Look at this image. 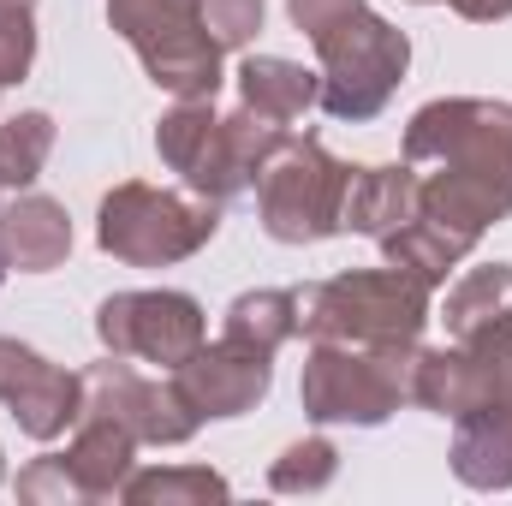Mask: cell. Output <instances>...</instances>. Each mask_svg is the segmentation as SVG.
I'll return each mask as SVG.
<instances>
[{
  "label": "cell",
  "instance_id": "32",
  "mask_svg": "<svg viewBox=\"0 0 512 506\" xmlns=\"http://www.w3.org/2000/svg\"><path fill=\"white\" fill-rule=\"evenodd\" d=\"M6 274H12V262H6V251H0V286H6Z\"/></svg>",
  "mask_w": 512,
  "mask_h": 506
},
{
  "label": "cell",
  "instance_id": "21",
  "mask_svg": "<svg viewBox=\"0 0 512 506\" xmlns=\"http://www.w3.org/2000/svg\"><path fill=\"white\" fill-rule=\"evenodd\" d=\"M233 483L209 465H155V471H131L120 501L126 506H209L227 501Z\"/></svg>",
  "mask_w": 512,
  "mask_h": 506
},
{
  "label": "cell",
  "instance_id": "3",
  "mask_svg": "<svg viewBox=\"0 0 512 506\" xmlns=\"http://www.w3.org/2000/svg\"><path fill=\"white\" fill-rule=\"evenodd\" d=\"M429 286L399 268H346L298 286V334L340 346H417L429 328Z\"/></svg>",
  "mask_w": 512,
  "mask_h": 506
},
{
  "label": "cell",
  "instance_id": "8",
  "mask_svg": "<svg viewBox=\"0 0 512 506\" xmlns=\"http://www.w3.org/2000/svg\"><path fill=\"white\" fill-rule=\"evenodd\" d=\"M108 24L131 42L155 90L173 102H215L227 48L215 42L203 0H108Z\"/></svg>",
  "mask_w": 512,
  "mask_h": 506
},
{
  "label": "cell",
  "instance_id": "11",
  "mask_svg": "<svg viewBox=\"0 0 512 506\" xmlns=\"http://www.w3.org/2000/svg\"><path fill=\"white\" fill-rule=\"evenodd\" d=\"M167 381L179 387V399L203 423H227V417H245L268 399L274 358L251 352V346H233V340H203L179 370H167Z\"/></svg>",
  "mask_w": 512,
  "mask_h": 506
},
{
  "label": "cell",
  "instance_id": "4",
  "mask_svg": "<svg viewBox=\"0 0 512 506\" xmlns=\"http://www.w3.org/2000/svg\"><path fill=\"white\" fill-rule=\"evenodd\" d=\"M310 48H316V78H322L316 108L328 120H340V126L382 120L393 90L411 72V36L399 24H387L382 12H370V6L328 24Z\"/></svg>",
  "mask_w": 512,
  "mask_h": 506
},
{
  "label": "cell",
  "instance_id": "27",
  "mask_svg": "<svg viewBox=\"0 0 512 506\" xmlns=\"http://www.w3.org/2000/svg\"><path fill=\"white\" fill-rule=\"evenodd\" d=\"M262 12H268V0H203V18L221 48H251L262 30Z\"/></svg>",
  "mask_w": 512,
  "mask_h": 506
},
{
  "label": "cell",
  "instance_id": "25",
  "mask_svg": "<svg viewBox=\"0 0 512 506\" xmlns=\"http://www.w3.org/2000/svg\"><path fill=\"white\" fill-rule=\"evenodd\" d=\"M18 501L24 506H84V495H78L66 459L60 453H42V459H30L18 471Z\"/></svg>",
  "mask_w": 512,
  "mask_h": 506
},
{
  "label": "cell",
  "instance_id": "22",
  "mask_svg": "<svg viewBox=\"0 0 512 506\" xmlns=\"http://www.w3.org/2000/svg\"><path fill=\"white\" fill-rule=\"evenodd\" d=\"M54 155V114L24 108L0 120V191H30Z\"/></svg>",
  "mask_w": 512,
  "mask_h": 506
},
{
  "label": "cell",
  "instance_id": "33",
  "mask_svg": "<svg viewBox=\"0 0 512 506\" xmlns=\"http://www.w3.org/2000/svg\"><path fill=\"white\" fill-rule=\"evenodd\" d=\"M0 483H6V453H0Z\"/></svg>",
  "mask_w": 512,
  "mask_h": 506
},
{
  "label": "cell",
  "instance_id": "14",
  "mask_svg": "<svg viewBox=\"0 0 512 506\" xmlns=\"http://www.w3.org/2000/svg\"><path fill=\"white\" fill-rule=\"evenodd\" d=\"M411 215H417V167H411V161L352 167V179H346V203H340V233L387 239V233L405 227Z\"/></svg>",
  "mask_w": 512,
  "mask_h": 506
},
{
  "label": "cell",
  "instance_id": "2",
  "mask_svg": "<svg viewBox=\"0 0 512 506\" xmlns=\"http://www.w3.org/2000/svg\"><path fill=\"white\" fill-rule=\"evenodd\" d=\"M286 131V120H268L245 102L233 114H215V102H173L155 120V155L167 173H179L185 191L215 197L227 209L256 185L262 161L286 143Z\"/></svg>",
  "mask_w": 512,
  "mask_h": 506
},
{
  "label": "cell",
  "instance_id": "20",
  "mask_svg": "<svg viewBox=\"0 0 512 506\" xmlns=\"http://www.w3.org/2000/svg\"><path fill=\"white\" fill-rule=\"evenodd\" d=\"M382 245V262L387 268H399V274H411V280H423L429 292L435 286H447V274L465 262V245L453 239V233H441L435 221H423V215H411L405 227H393L387 239H376Z\"/></svg>",
  "mask_w": 512,
  "mask_h": 506
},
{
  "label": "cell",
  "instance_id": "10",
  "mask_svg": "<svg viewBox=\"0 0 512 506\" xmlns=\"http://www.w3.org/2000/svg\"><path fill=\"white\" fill-rule=\"evenodd\" d=\"M84 411L114 417L126 435H137V447H185L203 417L179 399L173 381H155L143 370H131V358H102L84 370Z\"/></svg>",
  "mask_w": 512,
  "mask_h": 506
},
{
  "label": "cell",
  "instance_id": "23",
  "mask_svg": "<svg viewBox=\"0 0 512 506\" xmlns=\"http://www.w3.org/2000/svg\"><path fill=\"white\" fill-rule=\"evenodd\" d=\"M334 477H340V447L328 435H304L268 465V489L274 495H322Z\"/></svg>",
  "mask_w": 512,
  "mask_h": 506
},
{
  "label": "cell",
  "instance_id": "19",
  "mask_svg": "<svg viewBox=\"0 0 512 506\" xmlns=\"http://www.w3.org/2000/svg\"><path fill=\"white\" fill-rule=\"evenodd\" d=\"M512 316V262H483V268H465L453 286H447V304H441V322H447V340H465L489 322Z\"/></svg>",
  "mask_w": 512,
  "mask_h": 506
},
{
  "label": "cell",
  "instance_id": "16",
  "mask_svg": "<svg viewBox=\"0 0 512 506\" xmlns=\"http://www.w3.org/2000/svg\"><path fill=\"white\" fill-rule=\"evenodd\" d=\"M316 90H322V78L286 54H245V66H239V102L268 120H286V126L316 108Z\"/></svg>",
  "mask_w": 512,
  "mask_h": 506
},
{
  "label": "cell",
  "instance_id": "13",
  "mask_svg": "<svg viewBox=\"0 0 512 506\" xmlns=\"http://www.w3.org/2000/svg\"><path fill=\"white\" fill-rule=\"evenodd\" d=\"M0 251L18 274H48L72 256V215L42 191H18L0 209Z\"/></svg>",
  "mask_w": 512,
  "mask_h": 506
},
{
  "label": "cell",
  "instance_id": "7",
  "mask_svg": "<svg viewBox=\"0 0 512 506\" xmlns=\"http://www.w3.org/2000/svg\"><path fill=\"white\" fill-rule=\"evenodd\" d=\"M352 161H340L322 137L286 131V143L262 161L256 173V221L274 245H322L340 233V203H346Z\"/></svg>",
  "mask_w": 512,
  "mask_h": 506
},
{
  "label": "cell",
  "instance_id": "18",
  "mask_svg": "<svg viewBox=\"0 0 512 506\" xmlns=\"http://www.w3.org/2000/svg\"><path fill=\"white\" fill-rule=\"evenodd\" d=\"M12 423L30 435V441H60L66 429H78L84 417V376L60 370V364H42V376L30 381L12 405Z\"/></svg>",
  "mask_w": 512,
  "mask_h": 506
},
{
  "label": "cell",
  "instance_id": "9",
  "mask_svg": "<svg viewBox=\"0 0 512 506\" xmlns=\"http://www.w3.org/2000/svg\"><path fill=\"white\" fill-rule=\"evenodd\" d=\"M96 340L114 358L179 370L209 340V316H203V304L191 292H173V286L114 292V298L96 304Z\"/></svg>",
  "mask_w": 512,
  "mask_h": 506
},
{
  "label": "cell",
  "instance_id": "31",
  "mask_svg": "<svg viewBox=\"0 0 512 506\" xmlns=\"http://www.w3.org/2000/svg\"><path fill=\"white\" fill-rule=\"evenodd\" d=\"M0 12H36V0H0Z\"/></svg>",
  "mask_w": 512,
  "mask_h": 506
},
{
  "label": "cell",
  "instance_id": "5",
  "mask_svg": "<svg viewBox=\"0 0 512 506\" xmlns=\"http://www.w3.org/2000/svg\"><path fill=\"white\" fill-rule=\"evenodd\" d=\"M221 233V203L197 191H167L149 179H120L96 209V245L126 268H173Z\"/></svg>",
  "mask_w": 512,
  "mask_h": 506
},
{
  "label": "cell",
  "instance_id": "12",
  "mask_svg": "<svg viewBox=\"0 0 512 506\" xmlns=\"http://www.w3.org/2000/svg\"><path fill=\"white\" fill-rule=\"evenodd\" d=\"M453 477L477 495L512 489V393L465 411L453 423Z\"/></svg>",
  "mask_w": 512,
  "mask_h": 506
},
{
  "label": "cell",
  "instance_id": "1",
  "mask_svg": "<svg viewBox=\"0 0 512 506\" xmlns=\"http://www.w3.org/2000/svg\"><path fill=\"white\" fill-rule=\"evenodd\" d=\"M405 161L429 167L417 173V215L477 251V239L512 215V102H423L405 126Z\"/></svg>",
  "mask_w": 512,
  "mask_h": 506
},
{
  "label": "cell",
  "instance_id": "30",
  "mask_svg": "<svg viewBox=\"0 0 512 506\" xmlns=\"http://www.w3.org/2000/svg\"><path fill=\"white\" fill-rule=\"evenodd\" d=\"M459 18H471V24H501L512 18V0H447Z\"/></svg>",
  "mask_w": 512,
  "mask_h": 506
},
{
  "label": "cell",
  "instance_id": "26",
  "mask_svg": "<svg viewBox=\"0 0 512 506\" xmlns=\"http://www.w3.org/2000/svg\"><path fill=\"white\" fill-rule=\"evenodd\" d=\"M36 66V18L30 12H0V90L24 84Z\"/></svg>",
  "mask_w": 512,
  "mask_h": 506
},
{
  "label": "cell",
  "instance_id": "17",
  "mask_svg": "<svg viewBox=\"0 0 512 506\" xmlns=\"http://www.w3.org/2000/svg\"><path fill=\"white\" fill-rule=\"evenodd\" d=\"M221 340L251 346V352H280L286 340H298V286H256L239 292L221 316Z\"/></svg>",
  "mask_w": 512,
  "mask_h": 506
},
{
  "label": "cell",
  "instance_id": "6",
  "mask_svg": "<svg viewBox=\"0 0 512 506\" xmlns=\"http://www.w3.org/2000/svg\"><path fill=\"white\" fill-rule=\"evenodd\" d=\"M423 346V340H417ZM417 346H340V340H310L298 405L310 423L334 429H382L399 405H411V364Z\"/></svg>",
  "mask_w": 512,
  "mask_h": 506
},
{
  "label": "cell",
  "instance_id": "29",
  "mask_svg": "<svg viewBox=\"0 0 512 506\" xmlns=\"http://www.w3.org/2000/svg\"><path fill=\"white\" fill-rule=\"evenodd\" d=\"M358 6H370V0H286V18H292V24H298V30H304L310 42H316V36H322L328 24L352 18Z\"/></svg>",
  "mask_w": 512,
  "mask_h": 506
},
{
  "label": "cell",
  "instance_id": "15",
  "mask_svg": "<svg viewBox=\"0 0 512 506\" xmlns=\"http://www.w3.org/2000/svg\"><path fill=\"white\" fill-rule=\"evenodd\" d=\"M60 459H66V471H72V483H78L84 501H120L126 477L137 471V435H126L114 417L84 411Z\"/></svg>",
  "mask_w": 512,
  "mask_h": 506
},
{
  "label": "cell",
  "instance_id": "28",
  "mask_svg": "<svg viewBox=\"0 0 512 506\" xmlns=\"http://www.w3.org/2000/svg\"><path fill=\"white\" fill-rule=\"evenodd\" d=\"M42 364H48V358H42L36 346H24V340H6V334H0V405H12L30 381L42 376Z\"/></svg>",
  "mask_w": 512,
  "mask_h": 506
},
{
  "label": "cell",
  "instance_id": "24",
  "mask_svg": "<svg viewBox=\"0 0 512 506\" xmlns=\"http://www.w3.org/2000/svg\"><path fill=\"white\" fill-rule=\"evenodd\" d=\"M459 352H465L471 376H477V387H483V405L501 399V393H512V316L477 328V334H465Z\"/></svg>",
  "mask_w": 512,
  "mask_h": 506
}]
</instances>
